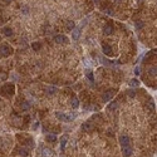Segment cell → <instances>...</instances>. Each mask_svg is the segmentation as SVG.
<instances>
[{"mask_svg": "<svg viewBox=\"0 0 157 157\" xmlns=\"http://www.w3.org/2000/svg\"><path fill=\"white\" fill-rule=\"evenodd\" d=\"M54 40H55V43H58V44H65V43H68V38H67L65 35L59 34V35L54 37Z\"/></svg>", "mask_w": 157, "mask_h": 157, "instance_id": "obj_3", "label": "cell"}, {"mask_svg": "<svg viewBox=\"0 0 157 157\" xmlns=\"http://www.w3.org/2000/svg\"><path fill=\"white\" fill-rule=\"evenodd\" d=\"M55 92H57V87H53V86H50V87H47V94H54Z\"/></svg>", "mask_w": 157, "mask_h": 157, "instance_id": "obj_10", "label": "cell"}, {"mask_svg": "<svg viewBox=\"0 0 157 157\" xmlns=\"http://www.w3.org/2000/svg\"><path fill=\"white\" fill-rule=\"evenodd\" d=\"M134 73H136V74H139V67H137V68L134 69Z\"/></svg>", "mask_w": 157, "mask_h": 157, "instance_id": "obj_24", "label": "cell"}, {"mask_svg": "<svg viewBox=\"0 0 157 157\" xmlns=\"http://www.w3.org/2000/svg\"><path fill=\"white\" fill-rule=\"evenodd\" d=\"M148 73H150V75H151V77L157 75V67H152V68H150Z\"/></svg>", "mask_w": 157, "mask_h": 157, "instance_id": "obj_14", "label": "cell"}, {"mask_svg": "<svg viewBox=\"0 0 157 157\" xmlns=\"http://www.w3.org/2000/svg\"><path fill=\"white\" fill-rule=\"evenodd\" d=\"M45 139L48 142H55V141H57V136H54V134H47Z\"/></svg>", "mask_w": 157, "mask_h": 157, "instance_id": "obj_13", "label": "cell"}, {"mask_svg": "<svg viewBox=\"0 0 157 157\" xmlns=\"http://www.w3.org/2000/svg\"><path fill=\"white\" fill-rule=\"evenodd\" d=\"M18 155L21 156V157H28V155H29V151H28L26 148H19V150H18Z\"/></svg>", "mask_w": 157, "mask_h": 157, "instance_id": "obj_9", "label": "cell"}, {"mask_svg": "<svg viewBox=\"0 0 157 157\" xmlns=\"http://www.w3.org/2000/svg\"><path fill=\"white\" fill-rule=\"evenodd\" d=\"M106 14H108V15H112V14H113V12H112L111 9H108V10H106Z\"/></svg>", "mask_w": 157, "mask_h": 157, "instance_id": "obj_23", "label": "cell"}, {"mask_svg": "<svg viewBox=\"0 0 157 157\" xmlns=\"http://www.w3.org/2000/svg\"><path fill=\"white\" fill-rule=\"evenodd\" d=\"M103 33L106 35H111V34H113V26L112 25H106L103 28Z\"/></svg>", "mask_w": 157, "mask_h": 157, "instance_id": "obj_7", "label": "cell"}, {"mask_svg": "<svg viewBox=\"0 0 157 157\" xmlns=\"http://www.w3.org/2000/svg\"><path fill=\"white\" fill-rule=\"evenodd\" d=\"M31 47H33V49H34V50H39V49H40V47H42V44L40 43H33Z\"/></svg>", "mask_w": 157, "mask_h": 157, "instance_id": "obj_18", "label": "cell"}, {"mask_svg": "<svg viewBox=\"0 0 157 157\" xmlns=\"http://www.w3.org/2000/svg\"><path fill=\"white\" fill-rule=\"evenodd\" d=\"M3 33H4V35H6V37H12L13 35V30L10 29V28H4Z\"/></svg>", "mask_w": 157, "mask_h": 157, "instance_id": "obj_12", "label": "cell"}, {"mask_svg": "<svg viewBox=\"0 0 157 157\" xmlns=\"http://www.w3.org/2000/svg\"><path fill=\"white\" fill-rule=\"evenodd\" d=\"M137 86H139V82L137 79H131L130 81V87H137Z\"/></svg>", "mask_w": 157, "mask_h": 157, "instance_id": "obj_16", "label": "cell"}, {"mask_svg": "<svg viewBox=\"0 0 157 157\" xmlns=\"http://www.w3.org/2000/svg\"><path fill=\"white\" fill-rule=\"evenodd\" d=\"M12 48H10L9 45H1L0 47V55H3V57H6V55L12 54Z\"/></svg>", "mask_w": 157, "mask_h": 157, "instance_id": "obj_1", "label": "cell"}, {"mask_svg": "<svg viewBox=\"0 0 157 157\" xmlns=\"http://www.w3.org/2000/svg\"><path fill=\"white\" fill-rule=\"evenodd\" d=\"M70 106H72V108H77L78 106H79V99H78L77 97H73L70 99Z\"/></svg>", "mask_w": 157, "mask_h": 157, "instance_id": "obj_8", "label": "cell"}, {"mask_svg": "<svg viewBox=\"0 0 157 157\" xmlns=\"http://www.w3.org/2000/svg\"><path fill=\"white\" fill-rule=\"evenodd\" d=\"M65 26H67V29H68V30H73V29H74V26H75V24H74V21L68 20V21H67V24H65Z\"/></svg>", "mask_w": 157, "mask_h": 157, "instance_id": "obj_11", "label": "cell"}, {"mask_svg": "<svg viewBox=\"0 0 157 157\" xmlns=\"http://www.w3.org/2000/svg\"><path fill=\"white\" fill-rule=\"evenodd\" d=\"M102 50H103V53H104L106 55H108V57H111V55L113 54V50H112V48H111L109 45H107V44H103Z\"/></svg>", "mask_w": 157, "mask_h": 157, "instance_id": "obj_5", "label": "cell"}, {"mask_svg": "<svg viewBox=\"0 0 157 157\" xmlns=\"http://www.w3.org/2000/svg\"><path fill=\"white\" fill-rule=\"evenodd\" d=\"M29 107H30V104L28 103V102H23V103H21V108H23L24 111L25 109H29Z\"/></svg>", "mask_w": 157, "mask_h": 157, "instance_id": "obj_21", "label": "cell"}, {"mask_svg": "<svg viewBox=\"0 0 157 157\" xmlns=\"http://www.w3.org/2000/svg\"><path fill=\"white\" fill-rule=\"evenodd\" d=\"M114 1H121V0H114Z\"/></svg>", "mask_w": 157, "mask_h": 157, "instance_id": "obj_25", "label": "cell"}, {"mask_svg": "<svg viewBox=\"0 0 157 157\" xmlns=\"http://www.w3.org/2000/svg\"><path fill=\"white\" fill-rule=\"evenodd\" d=\"M117 107H118V103H117V102H113V103H111L109 106H108V108L112 111V109H116Z\"/></svg>", "mask_w": 157, "mask_h": 157, "instance_id": "obj_20", "label": "cell"}, {"mask_svg": "<svg viewBox=\"0 0 157 157\" xmlns=\"http://www.w3.org/2000/svg\"><path fill=\"white\" fill-rule=\"evenodd\" d=\"M38 126H39V122H35L34 125H33V130H37V128H38Z\"/></svg>", "mask_w": 157, "mask_h": 157, "instance_id": "obj_22", "label": "cell"}, {"mask_svg": "<svg viewBox=\"0 0 157 157\" xmlns=\"http://www.w3.org/2000/svg\"><path fill=\"white\" fill-rule=\"evenodd\" d=\"M72 37H73L74 40L79 39V37H81V28H74V29L72 30Z\"/></svg>", "mask_w": 157, "mask_h": 157, "instance_id": "obj_6", "label": "cell"}, {"mask_svg": "<svg viewBox=\"0 0 157 157\" xmlns=\"http://www.w3.org/2000/svg\"><path fill=\"white\" fill-rule=\"evenodd\" d=\"M143 26H144V23H143L142 20H137V21H136V28H137L138 30H139V29H142Z\"/></svg>", "mask_w": 157, "mask_h": 157, "instance_id": "obj_15", "label": "cell"}, {"mask_svg": "<svg viewBox=\"0 0 157 157\" xmlns=\"http://www.w3.org/2000/svg\"><path fill=\"white\" fill-rule=\"evenodd\" d=\"M87 77H88V79L91 81V82H93L94 81V77H93V73L91 72V70H88L87 72Z\"/></svg>", "mask_w": 157, "mask_h": 157, "instance_id": "obj_19", "label": "cell"}, {"mask_svg": "<svg viewBox=\"0 0 157 157\" xmlns=\"http://www.w3.org/2000/svg\"><path fill=\"white\" fill-rule=\"evenodd\" d=\"M113 96H114V92L113 91H108V92H106V93H103V100L104 102H108V100H111L112 98H113Z\"/></svg>", "mask_w": 157, "mask_h": 157, "instance_id": "obj_4", "label": "cell"}, {"mask_svg": "<svg viewBox=\"0 0 157 157\" xmlns=\"http://www.w3.org/2000/svg\"><path fill=\"white\" fill-rule=\"evenodd\" d=\"M42 157H54V151L49 147H44L42 150Z\"/></svg>", "mask_w": 157, "mask_h": 157, "instance_id": "obj_2", "label": "cell"}, {"mask_svg": "<svg viewBox=\"0 0 157 157\" xmlns=\"http://www.w3.org/2000/svg\"><path fill=\"white\" fill-rule=\"evenodd\" d=\"M65 143H67V137L64 136V137H62V141H60V147H62V150L65 148Z\"/></svg>", "mask_w": 157, "mask_h": 157, "instance_id": "obj_17", "label": "cell"}]
</instances>
